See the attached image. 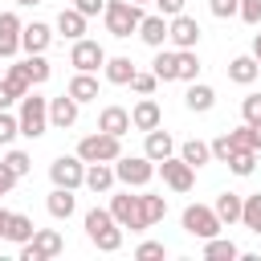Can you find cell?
Masks as SVG:
<instances>
[{
    "mask_svg": "<svg viewBox=\"0 0 261 261\" xmlns=\"http://www.w3.org/2000/svg\"><path fill=\"white\" fill-rule=\"evenodd\" d=\"M82 224H86V237H90L94 249H102V253H118L122 249V224L114 220L110 208H90Z\"/></svg>",
    "mask_w": 261,
    "mask_h": 261,
    "instance_id": "6da1fadb",
    "label": "cell"
},
{
    "mask_svg": "<svg viewBox=\"0 0 261 261\" xmlns=\"http://www.w3.org/2000/svg\"><path fill=\"white\" fill-rule=\"evenodd\" d=\"M102 20H106V33H110V37L126 41L130 33H139L143 4H135V0H106V12H102Z\"/></svg>",
    "mask_w": 261,
    "mask_h": 261,
    "instance_id": "7a4b0ae2",
    "label": "cell"
},
{
    "mask_svg": "<svg viewBox=\"0 0 261 261\" xmlns=\"http://www.w3.org/2000/svg\"><path fill=\"white\" fill-rule=\"evenodd\" d=\"M20 135L24 139H41L45 130H49V98H41V94H24L20 98Z\"/></svg>",
    "mask_w": 261,
    "mask_h": 261,
    "instance_id": "3957f363",
    "label": "cell"
},
{
    "mask_svg": "<svg viewBox=\"0 0 261 261\" xmlns=\"http://www.w3.org/2000/svg\"><path fill=\"white\" fill-rule=\"evenodd\" d=\"M155 171H159V163L147 155H118L114 159V175L122 188H147L155 179Z\"/></svg>",
    "mask_w": 261,
    "mask_h": 261,
    "instance_id": "277c9868",
    "label": "cell"
},
{
    "mask_svg": "<svg viewBox=\"0 0 261 261\" xmlns=\"http://www.w3.org/2000/svg\"><path fill=\"white\" fill-rule=\"evenodd\" d=\"M77 155H82L86 163H114V159L122 155V139L110 135V130H94V135H86V139L77 143Z\"/></svg>",
    "mask_w": 261,
    "mask_h": 261,
    "instance_id": "5b68a950",
    "label": "cell"
},
{
    "mask_svg": "<svg viewBox=\"0 0 261 261\" xmlns=\"http://www.w3.org/2000/svg\"><path fill=\"white\" fill-rule=\"evenodd\" d=\"M110 212H114V220H118L122 228H130V232H147V228H151V220H147V212H143V196H130V188L118 192V196H110Z\"/></svg>",
    "mask_w": 261,
    "mask_h": 261,
    "instance_id": "8992f818",
    "label": "cell"
},
{
    "mask_svg": "<svg viewBox=\"0 0 261 261\" xmlns=\"http://www.w3.org/2000/svg\"><path fill=\"white\" fill-rule=\"evenodd\" d=\"M179 224H184V232L196 237V241H208V237H216V232L224 228V220H220L216 208H208V204H188L184 216H179Z\"/></svg>",
    "mask_w": 261,
    "mask_h": 261,
    "instance_id": "52a82bcc",
    "label": "cell"
},
{
    "mask_svg": "<svg viewBox=\"0 0 261 261\" xmlns=\"http://www.w3.org/2000/svg\"><path fill=\"white\" fill-rule=\"evenodd\" d=\"M61 249H65V237H61L57 228H37L33 241L20 245V261H49V257H57Z\"/></svg>",
    "mask_w": 261,
    "mask_h": 261,
    "instance_id": "ba28073f",
    "label": "cell"
},
{
    "mask_svg": "<svg viewBox=\"0 0 261 261\" xmlns=\"http://www.w3.org/2000/svg\"><path fill=\"white\" fill-rule=\"evenodd\" d=\"M49 179H53V188H82L86 184V159L82 155H57L49 163Z\"/></svg>",
    "mask_w": 261,
    "mask_h": 261,
    "instance_id": "9c48e42d",
    "label": "cell"
},
{
    "mask_svg": "<svg viewBox=\"0 0 261 261\" xmlns=\"http://www.w3.org/2000/svg\"><path fill=\"white\" fill-rule=\"evenodd\" d=\"M159 175H163V184H167L171 192H192V184H196V167H192L184 155H167V159L159 163Z\"/></svg>",
    "mask_w": 261,
    "mask_h": 261,
    "instance_id": "30bf717a",
    "label": "cell"
},
{
    "mask_svg": "<svg viewBox=\"0 0 261 261\" xmlns=\"http://www.w3.org/2000/svg\"><path fill=\"white\" fill-rule=\"evenodd\" d=\"M167 41H171V49H196L200 45V20L188 12L167 16Z\"/></svg>",
    "mask_w": 261,
    "mask_h": 261,
    "instance_id": "8fae6325",
    "label": "cell"
},
{
    "mask_svg": "<svg viewBox=\"0 0 261 261\" xmlns=\"http://www.w3.org/2000/svg\"><path fill=\"white\" fill-rule=\"evenodd\" d=\"M69 65L82 69V73H98V69L106 65V49H102L98 41L82 37V41H73V49H69Z\"/></svg>",
    "mask_w": 261,
    "mask_h": 261,
    "instance_id": "7c38bea8",
    "label": "cell"
},
{
    "mask_svg": "<svg viewBox=\"0 0 261 261\" xmlns=\"http://www.w3.org/2000/svg\"><path fill=\"white\" fill-rule=\"evenodd\" d=\"M130 126L135 130H155V126H163V110H159V102L151 98V94H139V102L130 106Z\"/></svg>",
    "mask_w": 261,
    "mask_h": 261,
    "instance_id": "4fadbf2b",
    "label": "cell"
},
{
    "mask_svg": "<svg viewBox=\"0 0 261 261\" xmlns=\"http://www.w3.org/2000/svg\"><path fill=\"white\" fill-rule=\"evenodd\" d=\"M77 98L65 90L61 98H49V126H57V130H65V126H73L77 122Z\"/></svg>",
    "mask_w": 261,
    "mask_h": 261,
    "instance_id": "5bb4252c",
    "label": "cell"
},
{
    "mask_svg": "<svg viewBox=\"0 0 261 261\" xmlns=\"http://www.w3.org/2000/svg\"><path fill=\"white\" fill-rule=\"evenodd\" d=\"M20 33H24L20 16L16 12H0V57H16L20 53Z\"/></svg>",
    "mask_w": 261,
    "mask_h": 261,
    "instance_id": "9a60e30c",
    "label": "cell"
},
{
    "mask_svg": "<svg viewBox=\"0 0 261 261\" xmlns=\"http://www.w3.org/2000/svg\"><path fill=\"white\" fill-rule=\"evenodd\" d=\"M139 41L143 45H151V49H163L167 45V16L163 12H143V20H139Z\"/></svg>",
    "mask_w": 261,
    "mask_h": 261,
    "instance_id": "2e32d148",
    "label": "cell"
},
{
    "mask_svg": "<svg viewBox=\"0 0 261 261\" xmlns=\"http://www.w3.org/2000/svg\"><path fill=\"white\" fill-rule=\"evenodd\" d=\"M98 130H110V135L122 139V135L130 130V110H126V106H114V102L102 106V110H98Z\"/></svg>",
    "mask_w": 261,
    "mask_h": 261,
    "instance_id": "e0dca14e",
    "label": "cell"
},
{
    "mask_svg": "<svg viewBox=\"0 0 261 261\" xmlns=\"http://www.w3.org/2000/svg\"><path fill=\"white\" fill-rule=\"evenodd\" d=\"M49 45H53V29L49 24H41V20L24 24V33H20V49L24 53H45Z\"/></svg>",
    "mask_w": 261,
    "mask_h": 261,
    "instance_id": "ac0fdd59",
    "label": "cell"
},
{
    "mask_svg": "<svg viewBox=\"0 0 261 261\" xmlns=\"http://www.w3.org/2000/svg\"><path fill=\"white\" fill-rule=\"evenodd\" d=\"M257 77H261V65H257L253 53H241V57L228 61V82H237V86H253Z\"/></svg>",
    "mask_w": 261,
    "mask_h": 261,
    "instance_id": "d6986e66",
    "label": "cell"
},
{
    "mask_svg": "<svg viewBox=\"0 0 261 261\" xmlns=\"http://www.w3.org/2000/svg\"><path fill=\"white\" fill-rule=\"evenodd\" d=\"M184 106H188L192 114H208V110L216 106V90H212V86H204V82H188Z\"/></svg>",
    "mask_w": 261,
    "mask_h": 261,
    "instance_id": "ffe728a7",
    "label": "cell"
},
{
    "mask_svg": "<svg viewBox=\"0 0 261 261\" xmlns=\"http://www.w3.org/2000/svg\"><path fill=\"white\" fill-rule=\"evenodd\" d=\"M86 20H90V16H82V12L69 4V8L57 12V33H61L65 41H82V37H86Z\"/></svg>",
    "mask_w": 261,
    "mask_h": 261,
    "instance_id": "44dd1931",
    "label": "cell"
},
{
    "mask_svg": "<svg viewBox=\"0 0 261 261\" xmlns=\"http://www.w3.org/2000/svg\"><path fill=\"white\" fill-rule=\"evenodd\" d=\"M143 155H147V159H155V163H163L167 155H175V139H171L167 130H159V126H155V130H147Z\"/></svg>",
    "mask_w": 261,
    "mask_h": 261,
    "instance_id": "7402d4cb",
    "label": "cell"
},
{
    "mask_svg": "<svg viewBox=\"0 0 261 261\" xmlns=\"http://www.w3.org/2000/svg\"><path fill=\"white\" fill-rule=\"evenodd\" d=\"M118 184V175H114V163H86V188L98 196V192H110Z\"/></svg>",
    "mask_w": 261,
    "mask_h": 261,
    "instance_id": "603a6c76",
    "label": "cell"
},
{
    "mask_svg": "<svg viewBox=\"0 0 261 261\" xmlns=\"http://www.w3.org/2000/svg\"><path fill=\"white\" fill-rule=\"evenodd\" d=\"M151 69L159 82H179V49H155Z\"/></svg>",
    "mask_w": 261,
    "mask_h": 261,
    "instance_id": "cb8c5ba5",
    "label": "cell"
},
{
    "mask_svg": "<svg viewBox=\"0 0 261 261\" xmlns=\"http://www.w3.org/2000/svg\"><path fill=\"white\" fill-rule=\"evenodd\" d=\"M102 73H106V82H110V86H130V77L139 73V65H135L130 57H106Z\"/></svg>",
    "mask_w": 261,
    "mask_h": 261,
    "instance_id": "d4e9b609",
    "label": "cell"
},
{
    "mask_svg": "<svg viewBox=\"0 0 261 261\" xmlns=\"http://www.w3.org/2000/svg\"><path fill=\"white\" fill-rule=\"evenodd\" d=\"M45 208H49V216H53V220H69V216H73V208H77L73 188H53V192H49V200H45Z\"/></svg>",
    "mask_w": 261,
    "mask_h": 261,
    "instance_id": "484cf974",
    "label": "cell"
},
{
    "mask_svg": "<svg viewBox=\"0 0 261 261\" xmlns=\"http://www.w3.org/2000/svg\"><path fill=\"white\" fill-rule=\"evenodd\" d=\"M232 257H241L237 241H228V237H220V232L204 241V261H232Z\"/></svg>",
    "mask_w": 261,
    "mask_h": 261,
    "instance_id": "4316f807",
    "label": "cell"
},
{
    "mask_svg": "<svg viewBox=\"0 0 261 261\" xmlns=\"http://www.w3.org/2000/svg\"><path fill=\"white\" fill-rule=\"evenodd\" d=\"M212 208H216V216H220L224 224H237V220H241V208H245V196H237V192H220Z\"/></svg>",
    "mask_w": 261,
    "mask_h": 261,
    "instance_id": "83f0119b",
    "label": "cell"
},
{
    "mask_svg": "<svg viewBox=\"0 0 261 261\" xmlns=\"http://www.w3.org/2000/svg\"><path fill=\"white\" fill-rule=\"evenodd\" d=\"M33 232H37L33 216H24V212H12L8 228H4V241H12V245H24V241H33Z\"/></svg>",
    "mask_w": 261,
    "mask_h": 261,
    "instance_id": "f1b7e54d",
    "label": "cell"
},
{
    "mask_svg": "<svg viewBox=\"0 0 261 261\" xmlns=\"http://www.w3.org/2000/svg\"><path fill=\"white\" fill-rule=\"evenodd\" d=\"M4 86L16 94V98H24L29 90H33V77H29V65L24 61H16V65H8L4 69Z\"/></svg>",
    "mask_w": 261,
    "mask_h": 261,
    "instance_id": "f546056e",
    "label": "cell"
},
{
    "mask_svg": "<svg viewBox=\"0 0 261 261\" xmlns=\"http://www.w3.org/2000/svg\"><path fill=\"white\" fill-rule=\"evenodd\" d=\"M65 90H69L77 102H98V77H94V73H82V69H77Z\"/></svg>",
    "mask_w": 261,
    "mask_h": 261,
    "instance_id": "4dcf8cb0",
    "label": "cell"
},
{
    "mask_svg": "<svg viewBox=\"0 0 261 261\" xmlns=\"http://www.w3.org/2000/svg\"><path fill=\"white\" fill-rule=\"evenodd\" d=\"M179 155H184L192 167H204V163H212V143H204V139H188V143H179Z\"/></svg>",
    "mask_w": 261,
    "mask_h": 261,
    "instance_id": "1f68e13d",
    "label": "cell"
},
{
    "mask_svg": "<svg viewBox=\"0 0 261 261\" xmlns=\"http://www.w3.org/2000/svg\"><path fill=\"white\" fill-rule=\"evenodd\" d=\"M241 224H245L249 232H257V237H261V192L245 196V208H241Z\"/></svg>",
    "mask_w": 261,
    "mask_h": 261,
    "instance_id": "d6a6232c",
    "label": "cell"
},
{
    "mask_svg": "<svg viewBox=\"0 0 261 261\" xmlns=\"http://www.w3.org/2000/svg\"><path fill=\"white\" fill-rule=\"evenodd\" d=\"M253 167H257V151H249V147H241V151H232V159H228V171L232 175H253Z\"/></svg>",
    "mask_w": 261,
    "mask_h": 261,
    "instance_id": "836d02e7",
    "label": "cell"
},
{
    "mask_svg": "<svg viewBox=\"0 0 261 261\" xmlns=\"http://www.w3.org/2000/svg\"><path fill=\"white\" fill-rule=\"evenodd\" d=\"M24 65H29V77H33V86L49 82V73H53V65L45 61V53H29V57H24Z\"/></svg>",
    "mask_w": 261,
    "mask_h": 261,
    "instance_id": "e575fe53",
    "label": "cell"
},
{
    "mask_svg": "<svg viewBox=\"0 0 261 261\" xmlns=\"http://www.w3.org/2000/svg\"><path fill=\"white\" fill-rule=\"evenodd\" d=\"M200 77V57L196 49H179V82H196Z\"/></svg>",
    "mask_w": 261,
    "mask_h": 261,
    "instance_id": "d590c367",
    "label": "cell"
},
{
    "mask_svg": "<svg viewBox=\"0 0 261 261\" xmlns=\"http://www.w3.org/2000/svg\"><path fill=\"white\" fill-rule=\"evenodd\" d=\"M143 212H147V220H151V224H159V220L167 216V200H163V196H151V192H147V196H143Z\"/></svg>",
    "mask_w": 261,
    "mask_h": 261,
    "instance_id": "8d00e7d4",
    "label": "cell"
},
{
    "mask_svg": "<svg viewBox=\"0 0 261 261\" xmlns=\"http://www.w3.org/2000/svg\"><path fill=\"white\" fill-rule=\"evenodd\" d=\"M208 12L216 20H228V16H241V0H208Z\"/></svg>",
    "mask_w": 261,
    "mask_h": 261,
    "instance_id": "74e56055",
    "label": "cell"
},
{
    "mask_svg": "<svg viewBox=\"0 0 261 261\" xmlns=\"http://www.w3.org/2000/svg\"><path fill=\"white\" fill-rule=\"evenodd\" d=\"M16 135H20V118H12L8 110H0V147H8Z\"/></svg>",
    "mask_w": 261,
    "mask_h": 261,
    "instance_id": "f35d334b",
    "label": "cell"
},
{
    "mask_svg": "<svg viewBox=\"0 0 261 261\" xmlns=\"http://www.w3.org/2000/svg\"><path fill=\"white\" fill-rule=\"evenodd\" d=\"M232 151H237V147H232V139H228V130L212 139V159H216V163H228V159H232Z\"/></svg>",
    "mask_w": 261,
    "mask_h": 261,
    "instance_id": "ab89813d",
    "label": "cell"
},
{
    "mask_svg": "<svg viewBox=\"0 0 261 261\" xmlns=\"http://www.w3.org/2000/svg\"><path fill=\"white\" fill-rule=\"evenodd\" d=\"M135 257H139V261H159V257H167V245H163V241H143V245L135 249Z\"/></svg>",
    "mask_w": 261,
    "mask_h": 261,
    "instance_id": "60d3db41",
    "label": "cell"
},
{
    "mask_svg": "<svg viewBox=\"0 0 261 261\" xmlns=\"http://www.w3.org/2000/svg\"><path fill=\"white\" fill-rule=\"evenodd\" d=\"M155 86H159L155 69H151V73H143V69H139V73L130 77V90H135V94H155Z\"/></svg>",
    "mask_w": 261,
    "mask_h": 261,
    "instance_id": "b9f144b4",
    "label": "cell"
},
{
    "mask_svg": "<svg viewBox=\"0 0 261 261\" xmlns=\"http://www.w3.org/2000/svg\"><path fill=\"white\" fill-rule=\"evenodd\" d=\"M4 163H8V167H12L16 175H29V167H33V159H29L24 151H16V147H12L8 155H4Z\"/></svg>",
    "mask_w": 261,
    "mask_h": 261,
    "instance_id": "7bdbcfd3",
    "label": "cell"
},
{
    "mask_svg": "<svg viewBox=\"0 0 261 261\" xmlns=\"http://www.w3.org/2000/svg\"><path fill=\"white\" fill-rule=\"evenodd\" d=\"M241 118H245V122H261V94H249V98L241 102Z\"/></svg>",
    "mask_w": 261,
    "mask_h": 261,
    "instance_id": "ee69618b",
    "label": "cell"
},
{
    "mask_svg": "<svg viewBox=\"0 0 261 261\" xmlns=\"http://www.w3.org/2000/svg\"><path fill=\"white\" fill-rule=\"evenodd\" d=\"M241 20L245 24H261V0H241Z\"/></svg>",
    "mask_w": 261,
    "mask_h": 261,
    "instance_id": "f6af8a7d",
    "label": "cell"
},
{
    "mask_svg": "<svg viewBox=\"0 0 261 261\" xmlns=\"http://www.w3.org/2000/svg\"><path fill=\"white\" fill-rule=\"evenodd\" d=\"M16 179H20V175H16V171H12V167H8L4 159H0V200H4V196H8L12 188H16Z\"/></svg>",
    "mask_w": 261,
    "mask_h": 261,
    "instance_id": "bcb514c9",
    "label": "cell"
},
{
    "mask_svg": "<svg viewBox=\"0 0 261 261\" xmlns=\"http://www.w3.org/2000/svg\"><path fill=\"white\" fill-rule=\"evenodd\" d=\"M73 8L82 16H98V12H106V0H73Z\"/></svg>",
    "mask_w": 261,
    "mask_h": 261,
    "instance_id": "7dc6e473",
    "label": "cell"
},
{
    "mask_svg": "<svg viewBox=\"0 0 261 261\" xmlns=\"http://www.w3.org/2000/svg\"><path fill=\"white\" fill-rule=\"evenodd\" d=\"M184 4H188V0H155V8H159L163 16H179V12H184Z\"/></svg>",
    "mask_w": 261,
    "mask_h": 261,
    "instance_id": "c3c4849f",
    "label": "cell"
},
{
    "mask_svg": "<svg viewBox=\"0 0 261 261\" xmlns=\"http://www.w3.org/2000/svg\"><path fill=\"white\" fill-rule=\"evenodd\" d=\"M12 102H20V98H16V94H12L8 86H4V77H0V110H8Z\"/></svg>",
    "mask_w": 261,
    "mask_h": 261,
    "instance_id": "681fc988",
    "label": "cell"
},
{
    "mask_svg": "<svg viewBox=\"0 0 261 261\" xmlns=\"http://www.w3.org/2000/svg\"><path fill=\"white\" fill-rule=\"evenodd\" d=\"M8 220H12V212H8V208H0V237H4V228H8Z\"/></svg>",
    "mask_w": 261,
    "mask_h": 261,
    "instance_id": "f907efd6",
    "label": "cell"
},
{
    "mask_svg": "<svg viewBox=\"0 0 261 261\" xmlns=\"http://www.w3.org/2000/svg\"><path fill=\"white\" fill-rule=\"evenodd\" d=\"M253 57H257V65H261V33L253 37Z\"/></svg>",
    "mask_w": 261,
    "mask_h": 261,
    "instance_id": "816d5d0a",
    "label": "cell"
},
{
    "mask_svg": "<svg viewBox=\"0 0 261 261\" xmlns=\"http://www.w3.org/2000/svg\"><path fill=\"white\" fill-rule=\"evenodd\" d=\"M12 4H20V8H33V4H41V0H12Z\"/></svg>",
    "mask_w": 261,
    "mask_h": 261,
    "instance_id": "f5cc1de1",
    "label": "cell"
},
{
    "mask_svg": "<svg viewBox=\"0 0 261 261\" xmlns=\"http://www.w3.org/2000/svg\"><path fill=\"white\" fill-rule=\"evenodd\" d=\"M135 4H155V0H135Z\"/></svg>",
    "mask_w": 261,
    "mask_h": 261,
    "instance_id": "db71d44e",
    "label": "cell"
},
{
    "mask_svg": "<svg viewBox=\"0 0 261 261\" xmlns=\"http://www.w3.org/2000/svg\"><path fill=\"white\" fill-rule=\"evenodd\" d=\"M0 61H4V57H0ZM4 69H8V65H0V77H4Z\"/></svg>",
    "mask_w": 261,
    "mask_h": 261,
    "instance_id": "11a10c76",
    "label": "cell"
}]
</instances>
